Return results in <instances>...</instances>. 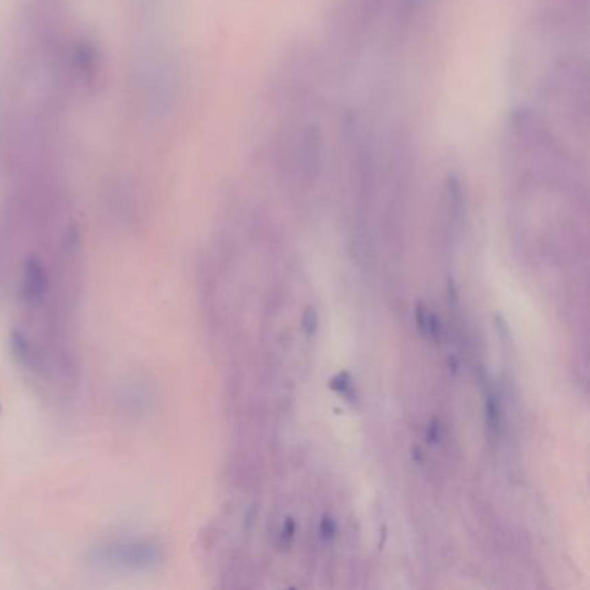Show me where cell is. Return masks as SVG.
<instances>
[{"label":"cell","instance_id":"obj_1","mask_svg":"<svg viewBox=\"0 0 590 590\" xmlns=\"http://www.w3.org/2000/svg\"><path fill=\"white\" fill-rule=\"evenodd\" d=\"M284 118L265 144V161L274 172L296 187H310L324 172L327 160L326 135L308 104H279Z\"/></svg>","mask_w":590,"mask_h":590},{"label":"cell","instance_id":"obj_2","mask_svg":"<svg viewBox=\"0 0 590 590\" xmlns=\"http://www.w3.org/2000/svg\"><path fill=\"white\" fill-rule=\"evenodd\" d=\"M536 92L566 129L585 139L590 122V78L583 54L566 43H558L551 59L545 61Z\"/></svg>","mask_w":590,"mask_h":590},{"label":"cell","instance_id":"obj_3","mask_svg":"<svg viewBox=\"0 0 590 590\" xmlns=\"http://www.w3.org/2000/svg\"><path fill=\"white\" fill-rule=\"evenodd\" d=\"M390 0H340L327 26L331 65L348 69L364 49L367 36Z\"/></svg>","mask_w":590,"mask_h":590},{"label":"cell","instance_id":"obj_4","mask_svg":"<svg viewBox=\"0 0 590 590\" xmlns=\"http://www.w3.org/2000/svg\"><path fill=\"white\" fill-rule=\"evenodd\" d=\"M59 75L65 89L94 94L102 83L104 59L97 43L89 36H76L63 43L59 52Z\"/></svg>","mask_w":590,"mask_h":590},{"label":"cell","instance_id":"obj_5","mask_svg":"<svg viewBox=\"0 0 590 590\" xmlns=\"http://www.w3.org/2000/svg\"><path fill=\"white\" fill-rule=\"evenodd\" d=\"M89 559L106 568L149 571L163 562V551L153 542H113L94 549Z\"/></svg>","mask_w":590,"mask_h":590},{"label":"cell","instance_id":"obj_6","mask_svg":"<svg viewBox=\"0 0 590 590\" xmlns=\"http://www.w3.org/2000/svg\"><path fill=\"white\" fill-rule=\"evenodd\" d=\"M545 18L562 23L569 28L585 32L589 21V0H547Z\"/></svg>","mask_w":590,"mask_h":590},{"label":"cell","instance_id":"obj_7","mask_svg":"<svg viewBox=\"0 0 590 590\" xmlns=\"http://www.w3.org/2000/svg\"><path fill=\"white\" fill-rule=\"evenodd\" d=\"M422 2L424 0H397L393 23H391V33H393L395 40L404 39L407 35L408 30L412 28L414 21L417 19L419 12H421Z\"/></svg>","mask_w":590,"mask_h":590},{"label":"cell","instance_id":"obj_8","mask_svg":"<svg viewBox=\"0 0 590 590\" xmlns=\"http://www.w3.org/2000/svg\"><path fill=\"white\" fill-rule=\"evenodd\" d=\"M47 277L43 272L42 265L36 260L26 263L25 279H23V293L28 301H39L42 294L45 293Z\"/></svg>","mask_w":590,"mask_h":590}]
</instances>
